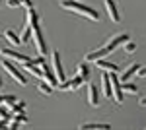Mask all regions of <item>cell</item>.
<instances>
[{"label": "cell", "mask_w": 146, "mask_h": 130, "mask_svg": "<svg viewBox=\"0 0 146 130\" xmlns=\"http://www.w3.org/2000/svg\"><path fill=\"white\" fill-rule=\"evenodd\" d=\"M25 23H29V25H31V39L35 41V49H37V53L41 54V56H45V54L49 53V49H47L45 37H43L41 25H39V16H37V12L33 10V6H31V8H27Z\"/></svg>", "instance_id": "1"}, {"label": "cell", "mask_w": 146, "mask_h": 130, "mask_svg": "<svg viewBox=\"0 0 146 130\" xmlns=\"http://www.w3.org/2000/svg\"><path fill=\"white\" fill-rule=\"evenodd\" d=\"M127 39H129V33H119V35L111 37V39L103 45L101 49H98V51H94V53L86 54V62H94V60H98V58H105V56H107V54H111L115 49H119Z\"/></svg>", "instance_id": "2"}, {"label": "cell", "mask_w": 146, "mask_h": 130, "mask_svg": "<svg viewBox=\"0 0 146 130\" xmlns=\"http://www.w3.org/2000/svg\"><path fill=\"white\" fill-rule=\"evenodd\" d=\"M60 6L68 12H74V14H80V16H84V18H88V20H94V22H98L100 20V14L90 8V6H86V4H82V2H76V0H60Z\"/></svg>", "instance_id": "3"}, {"label": "cell", "mask_w": 146, "mask_h": 130, "mask_svg": "<svg viewBox=\"0 0 146 130\" xmlns=\"http://www.w3.org/2000/svg\"><path fill=\"white\" fill-rule=\"evenodd\" d=\"M107 74H109V84H111V99L121 105L125 99V93L121 89V80L117 78V72H107Z\"/></svg>", "instance_id": "4"}, {"label": "cell", "mask_w": 146, "mask_h": 130, "mask_svg": "<svg viewBox=\"0 0 146 130\" xmlns=\"http://www.w3.org/2000/svg\"><path fill=\"white\" fill-rule=\"evenodd\" d=\"M2 68H4V70H6V72H8V74H10V76L14 78L18 84H20V86H25V84H27L25 76H23V74H20V70H18L16 66L12 64L10 60H2Z\"/></svg>", "instance_id": "5"}, {"label": "cell", "mask_w": 146, "mask_h": 130, "mask_svg": "<svg viewBox=\"0 0 146 130\" xmlns=\"http://www.w3.org/2000/svg\"><path fill=\"white\" fill-rule=\"evenodd\" d=\"M51 58H53V72H55L56 80H58V82L66 80V78H64V70H62V64H60V53H58V51H53V53H51Z\"/></svg>", "instance_id": "6"}, {"label": "cell", "mask_w": 146, "mask_h": 130, "mask_svg": "<svg viewBox=\"0 0 146 130\" xmlns=\"http://www.w3.org/2000/svg\"><path fill=\"white\" fill-rule=\"evenodd\" d=\"M0 56L2 58H10V60H16V62H25V60H29V56L23 53H16V51H12V49H0Z\"/></svg>", "instance_id": "7"}, {"label": "cell", "mask_w": 146, "mask_h": 130, "mask_svg": "<svg viewBox=\"0 0 146 130\" xmlns=\"http://www.w3.org/2000/svg\"><path fill=\"white\" fill-rule=\"evenodd\" d=\"M105 8H107V14H109L111 22H115V23L121 22V14H119V8H117L115 0H105Z\"/></svg>", "instance_id": "8"}, {"label": "cell", "mask_w": 146, "mask_h": 130, "mask_svg": "<svg viewBox=\"0 0 146 130\" xmlns=\"http://www.w3.org/2000/svg\"><path fill=\"white\" fill-rule=\"evenodd\" d=\"M138 68H140V64H131V66H129V68L123 72V74H121V78H119V80H121V82H131V80L136 76Z\"/></svg>", "instance_id": "9"}, {"label": "cell", "mask_w": 146, "mask_h": 130, "mask_svg": "<svg viewBox=\"0 0 146 130\" xmlns=\"http://www.w3.org/2000/svg\"><path fill=\"white\" fill-rule=\"evenodd\" d=\"M88 99H90V105H94V107L100 105V95H98L96 84H90V86H88Z\"/></svg>", "instance_id": "10"}, {"label": "cell", "mask_w": 146, "mask_h": 130, "mask_svg": "<svg viewBox=\"0 0 146 130\" xmlns=\"http://www.w3.org/2000/svg\"><path fill=\"white\" fill-rule=\"evenodd\" d=\"M94 62L98 64V68L105 70V72H117V70H119L117 64H111V62H107V60H103V58H98V60H94Z\"/></svg>", "instance_id": "11"}, {"label": "cell", "mask_w": 146, "mask_h": 130, "mask_svg": "<svg viewBox=\"0 0 146 130\" xmlns=\"http://www.w3.org/2000/svg\"><path fill=\"white\" fill-rule=\"evenodd\" d=\"M80 128H82V130H94V128L109 130L111 126H109V124H105V122H84V124H80Z\"/></svg>", "instance_id": "12"}, {"label": "cell", "mask_w": 146, "mask_h": 130, "mask_svg": "<svg viewBox=\"0 0 146 130\" xmlns=\"http://www.w3.org/2000/svg\"><path fill=\"white\" fill-rule=\"evenodd\" d=\"M4 37H6V39H8L12 45H20V43H22V41H20V35L14 31V29H8V31L4 33Z\"/></svg>", "instance_id": "13"}, {"label": "cell", "mask_w": 146, "mask_h": 130, "mask_svg": "<svg viewBox=\"0 0 146 130\" xmlns=\"http://www.w3.org/2000/svg\"><path fill=\"white\" fill-rule=\"evenodd\" d=\"M121 89H123V93H138V86L136 84H131V82H123L121 84Z\"/></svg>", "instance_id": "14"}, {"label": "cell", "mask_w": 146, "mask_h": 130, "mask_svg": "<svg viewBox=\"0 0 146 130\" xmlns=\"http://www.w3.org/2000/svg\"><path fill=\"white\" fill-rule=\"evenodd\" d=\"M29 39H31V25H29V23H25V25H23L22 35H20V41H22V43H27Z\"/></svg>", "instance_id": "15"}, {"label": "cell", "mask_w": 146, "mask_h": 130, "mask_svg": "<svg viewBox=\"0 0 146 130\" xmlns=\"http://www.w3.org/2000/svg\"><path fill=\"white\" fill-rule=\"evenodd\" d=\"M82 84H86V80H84L82 76H78V74H76V76H74L72 80H70V89L74 91V89H78V87L82 86Z\"/></svg>", "instance_id": "16"}, {"label": "cell", "mask_w": 146, "mask_h": 130, "mask_svg": "<svg viewBox=\"0 0 146 130\" xmlns=\"http://www.w3.org/2000/svg\"><path fill=\"white\" fill-rule=\"evenodd\" d=\"M37 89H39V91H41L43 95H51V91H53V87L49 86V84H47L45 80H43V82H39V86H37Z\"/></svg>", "instance_id": "17"}, {"label": "cell", "mask_w": 146, "mask_h": 130, "mask_svg": "<svg viewBox=\"0 0 146 130\" xmlns=\"http://www.w3.org/2000/svg\"><path fill=\"white\" fill-rule=\"evenodd\" d=\"M78 76H82L86 82H88V78H90V70H88V64H86V62L78 66Z\"/></svg>", "instance_id": "18"}, {"label": "cell", "mask_w": 146, "mask_h": 130, "mask_svg": "<svg viewBox=\"0 0 146 130\" xmlns=\"http://www.w3.org/2000/svg\"><path fill=\"white\" fill-rule=\"evenodd\" d=\"M123 45H125V53H127V54H131V53H135V51H136V43H135V41H129V39H127Z\"/></svg>", "instance_id": "19"}, {"label": "cell", "mask_w": 146, "mask_h": 130, "mask_svg": "<svg viewBox=\"0 0 146 130\" xmlns=\"http://www.w3.org/2000/svg\"><path fill=\"white\" fill-rule=\"evenodd\" d=\"M23 109H25V103H23V101H20V103L16 101L14 105H10V111H12V113H23Z\"/></svg>", "instance_id": "20"}, {"label": "cell", "mask_w": 146, "mask_h": 130, "mask_svg": "<svg viewBox=\"0 0 146 130\" xmlns=\"http://www.w3.org/2000/svg\"><path fill=\"white\" fill-rule=\"evenodd\" d=\"M16 101H18L16 95H2V105H8V107H10V105H14Z\"/></svg>", "instance_id": "21"}, {"label": "cell", "mask_w": 146, "mask_h": 130, "mask_svg": "<svg viewBox=\"0 0 146 130\" xmlns=\"http://www.w3.org/2000/svg\"><path fill=\"white\" fill-rule=\"evenodd\" d=\"M14 122H18V124H25V122H27V117H25L23 113H16V117H14Z\"/></svg>", "instance_id": "22"}, {"label": "cell", "mask_w": 146, "mask_h": 130, "mask_svg": "<svg viewBox=\"0 0 146 130\" xmlns=\"http://www.w3.org/2000/svg\"><path fill=\"white\" fill-rule=\"evenodd\" d=\"M8 6L10 8H18V6H22V0H8Z\"/></svg>", "instance_id": "23"}, {"label": "cell", "mask_w": 146, "mask_h": 130, "mask_svg": "<svg viewBox=\"0 0 146 130\" xmlns=\"http://www.w3.org/2000/svg\"><path fill=\"white\" fill-rule=\"evenodd\" d=\"M136 74H138L140 78H144L146 76V66H144V68H138V72H136Z\"/></svg>", "instance_id": "24"}, {"label": "cell", "mask_w": 146, "mask_h": 130, "mask_svg": "<svg viewBox=\"0 0 146 130\" xmlns=\"http://www.w3.org/2000/svg\"><path fill=\"white\" fill-rule=\"evenodd\" d=\"M22 6H25V8H31V0H22Z\"/></svg>", "instance_id": "25"}, {"label": "cell", "mask_w": 146, "mask_h": 130, "mask_svg": "<svg viewBox=\"0 0 146 130\" xmlns=\"http://www.w3.org/2000/svg\"><path fill=\"white\" fill-rule=\"evenodd\" d=\"M6 120H8V119H0V128H4V126H6V124H8V122H6Z\"/></svg>", "instance_id": "26"}, {"label": "cell", "mask_w": 146, "mask_h": 130, "mask_svg": "<svg viewBox=\"0 0 146 130\" xmlns=\"http://www.w3.org/2000/svg\"><path fill=\"white\" fill-rule=\"evenodd\" d=\"M140 105H142V107H146V97H142V99H140Z\"/></svg>", "instance_id": "27"}, {"label": "cell", "mask_w": 146, "mask_h": 130, "mask_svg": "<svg viewBox=\"0 0 146 130\" xmlns=\"http://www.w3.org/2000/svg\"><path fill=\"white\" fill-rule=\"evenodd\" d=\"M0 105H2V95H0Z\"/></svg>", "instance_id": "28"}, {"label": "cell", "mask_w": 146, "mask_h": 130, "mask_svg": "<svg viewBox=\"0 0 146 130\" xmlns=\"http://www.w3.org/2000/svg\"><path fill=\"white\" fill-rule=\"evenodd\" d=\"M0 87H2V78H0Z\"/></svg>", "instance_id": "29"}, {"label": "cell", "mask_w": 146, "mask_h": 130, "mask_svg": "<svg viewBox=\"0 0 146 130\" xmlns=\"http://www.w3.org/2000/svg\"><path fill=\"white\" fill-rule=\"evenodd\" d=\"M0 6H2V0H0Z\"/></svg>", "instance_id": "30"}, {"label": "cell", "mask_w": 146, "mask_h": 130, "mask_svg": "<svg viewBox=\"0 0 146 130\" xmlns=\"http://www.w3.org/2000/svg\"><path fill=\"white\" fill-rule=\"evenodd\" d=\"M0 37H2V35H0Z\"/></svg>", "instance_id": "31"}]
</instances>
